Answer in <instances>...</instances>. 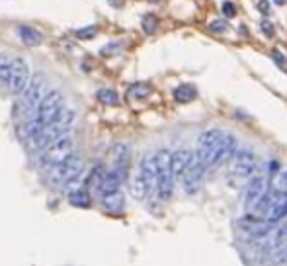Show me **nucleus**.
<instances>
[{
    "label": "nucleus",
    "mask_w": 287,
    "mask_h": 266,
    "mask_svg": "<svg viewBox=\"0 0 287 266\" xmlns=\"http://www.w3.org/2000/svg\"><path fill=\"white\" fill-rule=\"evenodd\" d=\"M104 174H106V166H104V164H96L88 174L84 176V184H82V186H84L88 192L90 190H96V192H98V186H100Z\"/></svg>",
    "instance_id": "a211bd4d"
},
{
    "label": "nucleus",
    "mask_w": 287,
    "mask_h": 266,
    "mask_svg": "<svg viewBox=\"0 0 287 266\" xmlns=\"http://www.w3.org/2000/svg\"><path fill=\"white\" fill-rule=\"evenodd\" d=\"M65 108V98L59 90H49L45 92V96L41 98V102L37 104L36 112L22 120L16 127V133L24 143H28L30 139H34L37 133L45 127L47 124H51L55 118L61 114V110Z\"/></svg>",
    "instance_id": "f257e3e1"
},
{
    "label": "nucleus",
    "mask_w": 287,
    "mask_h": 266,
    "mask_svg": "<svg viewBox=\"0 0 287 266\" xmlns=\"http://www.w3.org/2000/svg\"><path fill=\"white\" fill-rule=\"evenodd\" d=\"M170 153L168 149H161L155 153V162H157V184H155V194L159 196L161 202H170L174 196V176L170 170Z\"/></svg>",
    "instance_id": "20e7f679"
},
{
    "label": "nucleus",
    "mask_w": 287,
    "mask_h": 266,
    "mask_svg": "<svg viewBox=\"0 0 287 266\" xmlns=\"http://www.w3.org/2000/svg\"><path fill=\"white\" fill-rule=\"evenodd\" d=\"M192 151L190 149H178L174 153H170V170H172V176L174 180H180V176L184 174L188 162L192 160Z\"/></svg>",
    "instance_id": "ddd939ff"
},
{
    "label": "nucleus",
    "mask_w": 287,
    "mask_h": 266,
    "mask_svg": "<svg viewBox=\"0 0 287 266\" xmlns=\"http://www.w3.org/2000/svg\"><path fill=\"white\" fill-rule=\"evenodd\" d=\"M229 160H231L229 162V176H231L233 182H238V184L246 182L258 170V157L248 147L234 149V153L231 155Z\"/></svg>",
    "instance_id": "423d86ee"
},
{
    "label": "nucleus",
    "mask_w": 287,
    "mask_h": 266,
    "mask_svg": "<svg viewBox=\"0 0 287 266\" xmlns=\"http://www.w3.org/2000/svg\"><path fill=\"white\" fill-rule=\"evenodd\" d=\"M67 198H69V202H71L72 206H76V208H88L90 206V192L84 186L69 192Z\"/></svg>",
    "instance_id": "412c9836"
},
{
    "label": "nucleus",
    "mask_w": 287,
    "mask_h": 266,
    "mask_svg": "<svg viewBox=\"0 0 287 266\" xmlns=\"http://www.w3.org/2000/svg\"><path fill=\"white\" fill-rule=\"evenodd\" d=\"M223 14L229 16V18H233L234 14H236V8H234L233 2H225V4H223Z\"/></svg>",
    "instance_id": "2f4dec72"
},
{
    "label": "nucleus",
    "mask_w": 287,
    "mask_h": 266,
    "mask_svg": "<svg viewBox=\"0 0 287 266\" xmlns=\"http://www.w3.org/2000/svg\"><path fill=\"white\" fill-rule=\"evenodd\" d=\"M151 2H157V0H151Z\"/></svg>",
    "instance_id": "c9c22d12"
},
{
    "label": "nucleus",
    "mask_w": 287,
    "mask_h": 266,
    "mask_svg": "<svg viewBox=\"0 0 287 266\" xmlns=\"http://www.w3.org/2000/svg\"><path fill=\"white\" fill-rule=\"evenodd\" d=\"M273 2H277V4H283V0H273Z\"/></svg>",
    "instance_id": "f704fd0d"
},
{
    "label": "nucleus",
    "mask_w": 287,
    "mask_h": 266,
    "mask_svg": "<svg viewBox=\"0 0 287 266\" xmlns=\"http://www.w3.org/2000/svg\"><path fill=\"white\" fill-rule=\"evenodd\" d=\"M205 172H207V166L201 162L198 155L194 153L192 155V160L188 162L184 174L180 176V182H182V188L188 196H196L203 188V180H205Z\"/></svg>",
    "instance_id": "9d476101"
},
{
    "label": "nucleus",
    "mask_w": 287,
    "mask_h": 266,
    "mask_svg": "<svg viewBox=\"0 0 287 266\" xmlns=\"http://www.w3.org/2000/svg\"><path fill=\"white\" fill-rule=\"evenodd\" d=\"M141 26H143L145 34H155V32H157V26H159V20H157L155 14H147V16H143Z\"/></svg>",
    "instance_id": "cd10ccee"
},
{
    "label": "nucleus",
    "mask_w": 287,
    "mask_h": 266,
    "mask_svg": "<svg viewBox=\"0 0 287 266\" xmlns=\"http://www.w3.org/2000/svg\"><path fill=\"white\" fill-rule=\"evenodd\" d=\"M262 30H264V32H266L268 36H271V34H273V28L269 26L268 22H262Z\"/></svg>",
    "instance_id": "72a5a7b5"
},
{
    "label": "nucleus",
    "mask_w": 287,
    "mask_h": 266,
    "mask_svg": "<svg viewBox=\"0 0 287 266\" xmlns=\"http://www.w3.org/2000/svg\"><path fill=\"white\" fill-rule=\"evenodd\" d=\"M74 153V139H72V135H63V137H59L57 141H53L51 145H47V147H43L41 151H37V157H36V162L41 166V168H51L55 164H59L61 160H65L69 155Z\"/></svg>",
    "instance_id": "0eeeda50"
},
{
    "label": "nucleus",
    "mask_w": 287,
    "mask_h": 266,
    "mask_svg": "<svg viewBox=\"0 0 287 266\" xmlns=\"http://www.w3.org/2000/svg\"><path fill=\"white\" fill-rule=\"evenodd\" d=\"M269 186V176L266 174H254L246 180V186H244V198H242V204H244V210L248 212L252 206L266 194Z\"/></svg>",
    "instance_id": "f8f14e48"
},
{
    "label": "nucleus",
    "mask_w": 287,
    "mask_h": 266,
    "mask_svg": "<svg viewBox=\"0 0 287 266\" xmlns=\"http://www.w3.org/2000/svg\"><path fill=\"white\" fill-rule=\"evenodd\" d=\"M109 160L111 166H119V168H129V160H131V147L125 143H115L109 147Z\"/></svg>",
    "instance_id": "4468645a"
},
{
    "label": "nucleus",
    "mask_w": 287,
    "mask_h": 266,
    "mask_svg": "<svg viewBox=\"0 0 287 266\" xmlns=\"http://www.w3.org/2000/svg\"><path fill=\"white\" fill-rule=\"evenodd\" d=\"M268 188L275 190V192H279V194L287 196V168H283V170H277V172H273V174H271Z\"/></svg>",
    "instance_id": "4be33fe9"
},
{
    "label": "nucleus",
    "mask_w": 287,
    "mask_h": 266,
    "mask_svg": "<svg viewBox=\"0 0 287 266\" xmlns=\"http://www.w3.org/2000/svg\"><path fill=\"white\" fill-rule=\"evenodd\" d=\"M84 172V160L82 157H78V155H69L65 160H61L59 164H55L51 168H47V180L57 186V188H61L65 182H69L71 178L78 176V174H82Z\"/></svg>",
    "instance_id": "1a4fd4ad"
},
{
    "label": "nucleus",
    "mask_w": 287,
    "mask_h": 266,
    "mask_svg": "<svg viewBox=\"0 0 287 266\" xmlns=\"http://www.w3.org/2000/svg\"><path fill=\"white\" fill-rule=\"evenodd\" d=\"M129 192H131V196H133L135 200H145V198L149 196V192H151L147 180H145L143 174H141L139 170H137V172L131 176V180H129Z\"/></svg>",
    "instance_id": "f3484780"
},
{
    "label": "nucleus",
    "mask_w": 287,
    "mask_h": 266,
    "mask_svg": "<svg viewBox=\"0 0 287 266\" xmlns=\"http://www.w3.org/2000/svg\"><path fill=\"white\" fill-rule=\"evenodd\" d=\"M273 225L275 223L268 221L266 217H260V215L246 212L242 217L236 219L234 229L238 231V235H242V237H246L250 241H260V239L269 237V233L273 231Z\"/></svg>",
    "instance_id": "6e6552de"
},
{
    "label": "nucleus",
    "mask_w": 287,
    "mask_h": 266,
    "mask_svg": "<svg viewBox=\"0 0 287 266\" xmlns=\"http://www.w3.org/2000/svg\"><path fill=\"white\" fill-rule=\"evenodd\" d=\"M18 36L20 39L26 43V45H30V47H34V45H39L41 43V34L37 32L36 28H32V26H20L18 28Z\"/></svg>",
    "instance_id": "aec40b11"
},
{
    "label": "nucleus",
    "mask_w": 287,
    "mask_h": 266,
    "mask_svg": "<svg viewBox=\"0 0 287 266\" xmlns=\"http://www.w3.org/2000/svg\"><path fill=\"white\" fill-rule=\"evenodd\" d=\"M209 30H211V32H225V30H227V22H225V20H215V22L209 26Z\"/></svg>",
    "instance_id": "7c9ffc66"
},
{
    "label": "nucleus",
    "mask_w": 287,
    "mask_h": 266,
    "mask_svg": "<svg viewBox=\"0 0 287 266\" xmlns=\"http://www.w3.org/2000/svg\"><path fill=\"white\" fill-rule=\"evenodd\" d=\"M10 69H12V59H8L6 55H0V86L8 84Z\"/></svg>",
    "instance_id": "a878e982"
},
{
    "label": "nucleus",
    "mask_w": 287,
    "mask_h": 266,
    "mask_svg": "<svg viewBox=\"0 0 287 266\" xmlns=\"http://www.w3.org/2000/svg\"><path fill=\"white\" fill-rule=\"evenodd\" d=\"M234 149H236L234 135L225 133L223 129H207L199 135L196 155L209 170V168H217L223 162H227L234 153Z\"/></svg>",
    "instance_id": "f03ea898"
},
{
    "label": "nucleus",
    "mask_w": 287,
    "mask_h": 266,
    "mask_svg": "<svg viewBox=\"0 0 287 266\" xmlns=\"http://www.w3.org/2000/svg\"><path fill=\"white\" fill-rule=\"evenodd\" d=\"M123 45L119 43V41H113V43H108V45H104L102 49H100V55L102 57H109V55H115L119 49H121Z\"/></svg>",
    "instance_id": "c756f323"
},
{
    "label": "nucleus",
    "mask_w": 287,
    "mask_h": 266,
    "mask_svg": "<svg viewBox=\"0 0 287 266\" xmlns=\"http://www.w3.org/2000/svg\"><path fill=\"white\" fill-rule=\"evenodd\" d=\"M151 86L149 84H145V82H135V84H131L129 90H127V96L129 98H133V100H143L147 98L149 94H151Z\"/></svg>",
    "instance_id": "b1692460"
},
{
    "label": "nucleus",
    "mask_w": 287,
    "mask_h": 266,
    "mask_svg": "<svg viewBox=\"0 0 287 266\" xmlns=\"http://www.w3.org/2000/svg\"><path fill=\"white\" fill-rule=\"evenodd\" d=\"M198 98V90L194 84H180L174 88V100L180 104H188V102H194Z\"/></svg>",
    "instance_id": "6ab92c4d"
},
{
    "label": "nucleus",
    "mask_w": 287,
    "mask_h": 266,
    "mask_svg": "<svg viewBox=\"0 0 287 266\" xmlns=\"http://www.w3.org/2000/svg\"><path fill=\"white\" fill-rule=\"evenodd\" d=\"M30 67H28V63L22 59V57H16V59H12V69H10V78H8V84H6V88L10 94H14V96H20L22 94V90L28 86V82H30Z\"/></svg>",
    "instance_id": "9b49d317"
},
{
    "label": "nucleus",
    "mask_w": 287,
    "mask_h": 266,
    "mask_svg": "<svg viewBox=\"0 0 287 266\" xmlns=\"http://www.w3.org/2000/svg\"><path fill=\"white\" fill-rule=\"evenodd\" d=\"M96 98H98L102 104H106V106H117V104H119V96H117L115 90H109V88L98 90Z\"/></svg>",
    "instance_id": "393cba45"
},
{
    "label": "nucleus",
    "mask_w": 287,
    "mask_h": 266,
    "mask_svg": "<svg viewBox=\"0 0 287 266\" xmlns=\"http://www.w3.org/2000/svg\"><path fill=\"white\" fill-rule=\"evenodd\" d=\"M258 10H262L264 14H268L269 12V6H268V2L266 0H260V4H258Z\"/></svg>",
    "instance_id": "473e14b6"
},
{
    "label": "nucleus",
    "mask_w": 287,
    "mask_h": 266,
    "mask_svg": "<svg viewBox=\"0 0 287 266\" xmlns=\"http://www.w3.org/2000/svg\"><path fill=\"white\" fill-rule=\"evenodd\" d=\"M96 34H98L96 26H86V28H80V30L74 32V36L78 39H92V37H96Z\"/></svg>",
    "instance_id": "c85d7f7f"
},
{
    "label": "nucleus",
    "mask_w": 287,
    "mask_h": 266,
    "mask_svg": "<svg viewBox=\"0 0 287 266\" xmlns=\"http://www.w3.org/2000/svg\"><path fill=\"white\" fill-rule=\"evenodd\" d=\"M74 122H76L74 110H71V108H63L61 114L55 118L51 124H47L34 139H30V141L26 143L28 149H30L32 153H37V151H41L43 147H47V145H51L53 141H57L59 137L69 135L72 131Z\"/></svg>",
    "instance_id": "7ed1b4c3"
},
{
    "label": "nucleus",
    "mask_w": 287,
    "mask_h": 266,
    "mask_svg": "<svg viewBox=\"0 0 287 266\" xmlns=\"http://www.w3.org/2000/svg\"><path fill=\"white\" fill-rule=\"evenodd\" d=\"M82 184H84V172H82V174H78V176L71 178L69 182H65V184L61 186V190H63L65 194H69V192L76 190V188H82Z\"/></svg>",
    "instance_id": "bb28decb"
},
{
    "label": "nucleus",
    "mask_w": 287,
    "mask_h": 266,
    "mask_svg": "<svg viewBox=\"0 0 287 266\" xmlns=\"http://www.w3.org/2000/svg\"><path fill=\"white\" fill-rule=\"evenodd\" d=\"M45 96V78L43 74H34V78H30L28 86L22 90L18 96V104H16V116L26 120L36 112L37 104L41 102V98Z\"/></svg>",
    "instance_id": "39448f33"
},
{
    "label": "nucleus",
    "mask_w": 287,
    "mask_h": 266,
    "mask_svg": "<svg viewBox=\"0 0 287 266\" xmlns=\"http://www.w3.org/2000/svg\"><path fill=\"white\" fill-rule=\"evenodd\" d=\"M139 172H141L143 178L147 180L151 192H155V184H157V162H155V155H147V157L141 160Z\"/></svg>",
    "instance_id": "dca6fc26"
},
{
    "label": "nucleus",
    "mask_w": 287,
    "mask_h": 266,
    "mask_svg": "<svg viewBox=\"0 0 287 266\" xmlns=\"http://www.w3.org/2000/svg\"><path fill=\"white\" fill-rule=\"evenodd\" d=\"M269 262L271 264H287V243H281L269 250Z\"/></svg>",
    "instance_id": "5701e85b"
},
{
    "label": "nucleus",
    "mask_w": 287,
    "mask_h": 266,
    "mask_svg": "<svg viewBox=\"0 0 287 266\" xmlns=\"http://www.w3.org/2000/svg\"><path fill=\"white\" fill-rule=\"evenodd\" d=\"M102 198V206L111 213H119L125 210V196L121 190H113L100 196Z\"/></svg>",
    "instance_id": "2eb2a0df"
}]
</instances>
